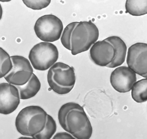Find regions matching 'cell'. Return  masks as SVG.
Listing matches in <instances>:
<instances>
[{"label":"cell","mask_w":147,"mask_h":139,"mask_svg":"<svg viewBox=\"0 0 147 139\" xmlns=\"http://www.w3.org/2000/svg\"><path fill=\"white\" fill-rule=\"evenodd\" d=\"M48 114L43 108L30 105L22 109L17 116L15 125L23 136L34 137L44 129Z\"/></svg>","instance_id":"obj_1"},{"label":"cell","mask_w":147,"mask_h":139,"mask_svg":"<svg viewBox=\"0 0 147 139\" xmlns=\"http://www.w3.org/2000/svg\"><path fill=\"white\" fill-rule=\"evenodd\" d=\"M48 83L57 94H68L76 83L74 68L64 63H55L48 70Z\"/></svg>","instance_id":"obj_2"},{"label":"cell","mask_w":147,"mask_h":139,"mask_svg":"<svg viewBox=\"0 0 147 139\" xmlns=\"http://www.w3.org/2000/svg\"><path fill=\"white\" fill-rule=\"evenodd\" d=\"M61 126L76 139H89L92 135L90 121L81 105L69 111Z\"/></svg>","instance_id":"obj_3"},{"label":"cell","mask_w":147,"mask_h":139,"mask_svg":"<svg viewBox=\"0 0 147 139\" xmlns=\"http://www.w3.org/2000/svg\"><path fill=\"white\" fill-rule=\"evenodd\" d=\"M99 37V31L92 22H80L75 27L71 37V54L81 53L90 50Z\"/></svg>","instance_id":"obj_4"},{"label":"cell","mask_w":147,"mask_h":139,"mask_svg":"<svg viewBox=\"0 0 147 139\" xmlns=\"http://www.w3.org/2000/svg\"><path fill=\"white\" fill-rule=\"evenodd\" d=\"M29 59L33 68L36 70L50 69L59 59V51L57 46L48 42H41L31 49Z\"/></svg>","instance_id":"obj_5"},{"label":"cell","mask_w":147,"mask_h":139,"mask_svg":"<svg viewBox=\"0 0 147 139\" xmlns=\"http://www.w3.org/2000/svg\"><path fill=\"white\" fill-rule=\"evenodd\" d=\"M63 31L61 20L54 15H45L39 17L34 25L36 37L43 42L51 43L59 40Z\"/></svg>","instance_id":"obj_6"},{"label":"cell","mask_w":147,"mask_h":139,"mask_svg":"<svg viewBox=\"0 0 147 139\" xmlns=\"http://www.w3.org/2000/svg\"><path fill=\"white\" fill-rule=\"evenodd\" d=\"M13 68L9 73L4 77L8 83L14 85H23L26 84L33 75V68L31 63L22 56H12Z\"/></svg>","instance_id":"obj_7"},{"label":"cell","mask_w":147,"mask_h":139,"mask_svg":"<svg viewBox=\"0 0 147 139\" xmlns=\"http://www.w3.org/2000/svg\"><path fill=\"white\" fill-rule=\"evenodd\" d=\"M127 63L129 68L138 75L147 77V44L136 43L129 47Z\"/></svg>","instance_id":"obj_8"},{"label":"cell","mask_w":147,"mask_h":139,"mask_svg":"<svg viewBox=\"0 0 147 139\" xmlns=\"http://www.w3.org/2000/svg\"><path fill=\"white\" fill-rule=\"evenodd\" d=\"M19 90L15 85L2 83L0 84V113L10 114L18 108L20 103Z\"/></svg>","instance_id":"obj_9"},{"label":"cell","mask_w":147,"mask_h":139,"mask_svg":"<svg viewBox=\"0 0 147 139\" xmlns=\"http://www.w3.org/2000/svg\"><path fill=\"white\" fill-rule=\"evenodd\" d=\"M136 80V74L129 67L126 66L117 67L110 77L112 87L120 93L130 92Z\"/></svg>","instance_id":"obj_10"},{"label":"cell","mask_w":147,"mask_h":139,"mask_svg":"<svg viewBox=\"0 0 147 139\" xmlns=\"http://www.w3.org/2000/svg\"><path fill=\"white\" fill-rule=\"evenodd\" d=\"M114 57V47L105 40L97 41L90 48L91 59L93 62L99 66H107L111 63Z\"/></svg>","instance_id":"obj_11"},{"label":"cell","mask_w":147,"mask_h":139,"mask_svg":"<svg viewBox=\"0 0 147 139\" xmlns=\"http://www.w3.org/2000/svg\"><path fill=\"white\" fill-rule=\"evenodd\" d=\"M105 41L109 42L114 47L115 57L113 60L107 65V67L110 68H114L121 66L125 62L127 54V47L125 41L119 37L113 36L105 39Z\"/></svg>","instance_id":"obj_12"},{"label":"cell","mask_w":147,"mask_h":139,"mask_svg":"<svg viewBox=\"0 0 147 139\" xmlns=\"http://www.w3.org/2000/svg\"><path fill=\"white\" fill-rule=\"evenodd\" d=\"M18 88L20 98L23 100L34 97L41 89V82L38 77L33 73L30 80L23 85H15Z\"/></svg>","instance_id":"obj_13"},{"label":"cell","mask_w":147,"mask_h":139,"mask_svg":"<svg viewBox=\"0 0 147 139\" xmlns=\"http://www.w3.org/2000/svg\"><path fill=\"white\" fill-rule=\"evenodd\" d=\"M131 96L137 103H144L147 101V79L138 81L133 85L131 88Z\"/></svg>","instance_id":"obj_14"},{"label":"cell","mask_w":147,"mask_h":139,"mask_svg":"<svg viewBox=\"0 0 147 139\" xmlns=\"http://www.w3.org/2000/svg\"><path fill=\"white\" fill-rule=\"evenodd\" d=\"M126 11L133 16L144 15L147 13L146 0H127Z\"/></svg>","instance_id":"obj_15"},{"label":"cell","mask_w":147,"mask_h":139,"mask_svg":"<svg viewBox=\"0 0 147 139\" xmlns=\"http://www.w3.org/2000/svg\"><path fill=\"white\" fill-rule=\"evenodd\" d=\"M56 131H57V124L55 119L48 114L44 129L41 132L36 134L33 138L36 139H50L52 136H54Z\"/></svg>","instance_id":"obj_16"},{"label":"cell","mask_w":147,"mask_h":139,"mask_svg":"<svg viewBox=\"0 0 147 139\" xmlns=\"http://www.w3.org/2000/svg\"><path fill=\"white\" fill-rule=\"evenodd\" d=\"M13 68L11 57L2 47H0V78L4 77Z\"/></svg>","instance_id":"obj_17"},{"label":"cell","mask_w":147,"mask_h":139,"mask_svg":"<svg viewBox=\"0 0 147 139\" xmlns=\"http://www.w3.org/2000/svg\"><path fill=\"white\" fill-rule=\"evenodd\" d=\"M78 22H71L65 28L61 37V41L63 45L68 50H71V37L72 32L75 27L78 25Z\"/></svg>","instance_id":"obj_18"},{"label":"cell","mask_w":147,"mask_h":139,"mask_svg":"<svg viewBox=\"0 0 147 139\" xmlns=\"http://www.w3.org/2000/svg\"><path fill=\"white\" fill-rule=\"evenodd\" d=\"M23 2L32 10H41L48 7L51 3L50 0H24Z\"/></svg>","instance_id":"obj_19"},{"label":"cell","mask_w":147,"mask_h":139,"mask_svg":"<svg viewBox=\"0 0 147 139\" xmlns=\"http://www.w3.org/2000/svg\"><path fill=\"white\" fill-rule=\"evenodd\" d=\"M54 139H74L71 134L69 132H59L57 133L55 136H53Z\"/></svg>","instance_id":"obj_20"}]
</instances>
